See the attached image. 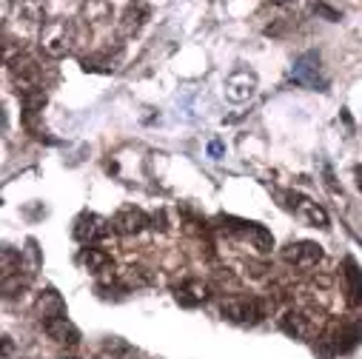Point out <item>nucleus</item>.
<instances>
[{
	"instance_id": "nucleus-24",
	"label": "nucleus",
	"mask_w": 362,
	"mask_h": 359,
	"mask_svg": "<svg viewBox=\"0 0 362 359\" xmlns=\"http://www.w3.org/2000/svg\"><path fill=\"white\" fill-rule=\"evenodd\" d=\"M60 359H77V356H60Z\"/></svg>"
},
{
	"instance_id": "nucleus-2",
	"label": "nucleus",
	"mask_w": 362,
	"mask_h": 359,
	"mask_svg": "<svg viewBox=\"0 0 362 359\" xmlns=\"http://www.w3.org/2000/svg\"><path fill=\"white\" fill-rule=\"evenodd\" d=\"M77 40V29H74V20H66V18H54L43 26L40 32V49L49 54V57H66L71 52Z\"/></svg>"
},
{
	"instance_id": "nucleus-8",
	"label": "nucleus",
	"mask_w": 362,
	"mask_h": 359,
	"mask_svg": "<svg viewBox=\"0 0 362 359\" xmlns=\"http://www.w3.org/2000/svg\"><path fill=\"white\" fill-rule=\"evenodd\" d=\"M254 92H257V74L254 71L237 69V71L228 74V80H226V98L231 103H245V100L254 98Z\"/></svg>"
},
{
	"instance_id": "nucleus-4",
	"label": "nucleus",
	"mask_w": 362,
	"mask_h": 359,
	"mask_svg": "<svg viewBox=\"0 0 362 359\" xmlns=\"http://www.w3.org/2000/svg\"><path fill=\"white\" fill-rule=\"evenodd\" d=\"M223 317L240 325H254L268 317V302L259 297H228L223 302Z\"/></svg>"
},
{
	"instance_id": "nucleus-9",
	"label": "nucleus",
	"mask_w": 362,
	"mask_h": 359,
	"mask_svg": "<svg viewBox=\"0 0 362 359\" xmlns=\"http://www.w3.org/2000/svg\"><path fill=\"white\" fill-rule=\"evenodd\" d=\"M71 234H74V240H77V242H83V245H92L95 240H100V237H106V234H109V225H106V223H103L98 214H92V211H83V214L74 220Z\"/></svg>"
},
{
	"instance_id": "nucleus-7",
	"label": "nucleus",
	"mask_w": 362,
	"mask_h": 359,
	"mask_svg": "<svg viewBox=\"0 0 362 359\" xmlns=\"http://www.w3.org/2000/svg\"><path fill=\"white\" fill-rule=\"evenodd\" d=\"M9 71H12L15 83L23 88V95H29V92H43V88H40V66H37L32 57H26V54L12 57Z\"/></svg>"
},
{
	"instance_id": "nucleus-15",
	"label": "nucleus",
	"mask_w": 362,
	"mask_h": 359,
	"mask_svg": "<svg viewBox=\"0 0 362 359\" xmlns=\"http://www.w3.org/2000/svg\"><path fill=\"white\" fill-rule=\"evenodd\" d=\"M35 314H37L40 325H43V322H52V319H57V317H66V302H63V297H60L57 291L49 288V291H43V294L37 297Z\"/></svg>"
},
{
	"instance_id": "nucleus-12",
	"label": "nucleus",
	"mask_w": 362,
	"mask_h": 359,
	"mask_svg": "<svg viewBox=\"0 0 362 359\" xmlns=\"http://www.w3.org/2000/svg\"><path fill=\"white\" fill-rule=\"evenodd\" d=\"M43 331L49 334V339L54 345H63V348H77L80 345V331L71 325L69 317H57L52 322H43Z\"/></svg>"
},
{
	"instance_id": "nucleus-13",
	"label": "nucleus",
	"mask_w": 362,
	"mask_h": 359,
	"mask_svg": "<svg viewBox=\"0 0 362 359\" xmlns=\"http://www.w3.org/2000/svg\"><path fill=\"white\" fill-rule=\"evenodd\" d=\"M342 280H345V300L351 308L362 305V268L348 257L342 262Z\"/></svg>"
},
{
	"instance_id": "nucleus-11",
	"label": "nucleus",
	"mask_w": 362,
	"mask_h": 359,
	"mask_svg": "<svg viewBox=\"0 0 362 359\" xmlns=\"http://www.w3.org/2000/svg\"><path fill=\"white\" fill-rule=\"evenodd\" d=\"M146 225H148V217H146V211L137 208V206H123V208L115 214V220H112V228H115L117 234H123V237H134V234H140Z\"/></svg>"
},
{
	"instance_id": "nucleus-20",
	"label": "nucleus",
	"mask_w": 362,
	"mask_h": 359,
	"mask_svg": "<svg viewBox=\"0 0 362 359\" xmlns=\"http://www.w3.org/2000/svg\"><path fill=\"white\" fill-rule=\"evenodd\" d=\"M83 12H86V20H88V23H95V26L112 20V9H109L106 0H88Z\"/></svg>"
},
{
	"instance_id": "nucleus-19",
	"label": "nucleus",
	"mask_w": 362,
	"mask_h": 359,
	"mask_svg": "<svg viewBox=\"0 0 362 359\" xmlns=\"http://www.w3.org/2000/svg\"><path fill=\"white\" fill-rule=\"evenodd\" d=\"M83 262H86L88 271H95V274L109 271V268H112V257H109V251L95 248V245H88V248L83 251Z\"/></svg>"
},
{
	"instance_id": "nucleus-3",
	"label": "nucleus",
	"mask_w": 362,
	"mask_h": 359,
	"mask_svg": "<svg viewBox=\"0 0 362 359\" xmlns=\"http://www.w3.org/2000/svg\"><path fill=\"white\" fill-rule=\"evenodd\" d=\"M291 80L303 88H311V92H325L328 88V77L322 71V60L317 52H305L297 57L294 69H291Z\"/></svg>"
},
{
	"instance_id": "nucleus-16",
	"label": "nucleus",
	"mask_w": 362,
	"mask_h": 359,
	"mask_svg": "<svg viewBox=\"0 0 362 359\" xmlns=\"http://www.w3.org/2000/svg\"><path fill=\"white\" fill-rule=\"evenodd\" d=\"M146 20H148V6L143 4V0H134V4H129L120 15V32L126 37H132L146 26Z\"/></svg>"
},
{
	"instance_id": "nucleus-10",
	"label": "nucleus",
	"mask_w": 362,
	"mask_h": 359,
	"mask_svg": "<svg viewBox=\"0 0 362 359\" xmlns=\"http://www.w3.org/2000/svg\"><path fill=\"white\" fill-rule=\"evenodd\" d=\"M283 259L294 268H314L320 259H322V248L311 240H300V242H291L286 251H283Z\"/></svg>"
},
{
	"instance_id": "nucleus-21",
	"label": "nucleus",
	"mask_w": 362,
	"mask_h": 359,
	"mask_svg": "<svg viewBox=\"0 0 362 359\" xmlns=\"http://www.w3.org/2000/svg\"><path fill=\"white\" fill-rule=\"evenodd\" d=\"M117 69V57L112 54H92V57H83V71H115Z\"/></svg>"
},
{
	"instance_id": "nucleus-18",
	"label": "nucleus",
	"mask_w": 362,
	"mask_h": 359,
	"mask_svg": "<svg viewBox=\"0 0 362 359\" xmlns=\"http://www.w3.org/2000/svg\"><path fill=\"white\" fill-rule=\"evenodd\" d=\"M151 274H148V268L143 265H129L120 271V286L123 288H143V286H151Z\"/></svg>"
},
{
	"instance_id": "nucleus-5",
	"label": "nucleus",
	"mask_w": 362,
	"mask_h": 359,
	"mask_svg": "<svg viewBox=\"0 0 362 359\" xmlns=\"http://www.w3.org/2000/svg\"><path fill=\"white\" fill-rule=\"evenodd\" d=\"M317 322H320V317H314V311H308V308H291V311H286L283 319H280L283 331H286L288 336H294V339H308V336H314Z\"/></svg>"
},
{
	"instance_id": "nucleus-6",
	"label": "nucleus",
	"mask_w": 362,
	"mask_h": 359,
	"mask_svg": "<svg viewBox=\"0 0 362 359\" xmlns=\"http://www.w3.org/2000/svg\"><path fill=\"white\" fill-rule=\"evenodd\" d=\"M286 200H288V208H291L303 223H308V225H314V228H328L331 220H328V214H325L322 206H317L314 200H308V197H303V194H294V192H288Z\"/></svg>"
},
{
	"instance_id": "nucleus-14",
	"label": "nucleus",
	"mask_w": 362,
	"mask_h": 359,
	"mask_svg": "<svg viewBox=\"0 0 362 359\" xmlns=\"http://www.w3.org/2000/svg\"><path fill=\"white\" fill-rule=\"evenodd\" d=\"M174 297H177L180 305L194 308V305H203L209 300V286L203 280H183L174 288Z\"/></svg>"
},
{
	"instance_id": "nucleus-22",
	"label": "nucleus",
	"mask_w": 362,
	"mask_h": 359,
	"mask_svg": "<svg viewBox=\"0 0 362 359\" xmlns=\"http://www.w3.org/2000/svg\"><path fill=\"white\" fill-rule=\"evenodd\" d=\"M314 9H317L320 15H325V18H331V20H337V18H339V15H337L334 9H328V6H314Z\"/></svg>"
},
{
	"instance_id": "nucleus-23",
	"label": "nucleus",
	"mask_w": 362,
	"mask_h": 359,
	"mask_svg": "<svg viewBox=\"0 0 362 359\" xmlns=\"http://www.w3.org/2000/svg\"><path fill=\"white\" fill-rule=\"evenodd\" d=\"M356 186H359V192H362V165L356 168Z\"/></svg>"
},
{
	"instance_id": "nucleus-1",
	"label": "nucleus",
	"mask_w": 362,
	"mask_h": 359,
	"mask_svg": "<svg viewBox=\"0 0 362 359\" xmlns=\"http://www.w3.org/2000/svg\"><path fill=\"white\" fill-rule=\"evenodd\" d=\"M362 342V319L359 317H345V319H331L325 331L317 339V353L331 359L339 353L354 351Z\"/></svg>"
},
{
	"instance_id": "nucleus-17",
	"label": "nucleus",
	"mask_w": 362,
	"mask_h": 359,
	"mask_svg": "<svg viewBox=\"0 0 362 359\" xmlns=\"http://www.w3.org/2000/svg\"><path fill=\"white\" fill-rule=\"evenodd\" d=\"M237 231L245 240H251V245L259 248L262 254H268L271 248H274V237H271V231L262 228V225H257V223H237Z\"/></svg>"
}]
</instances>
